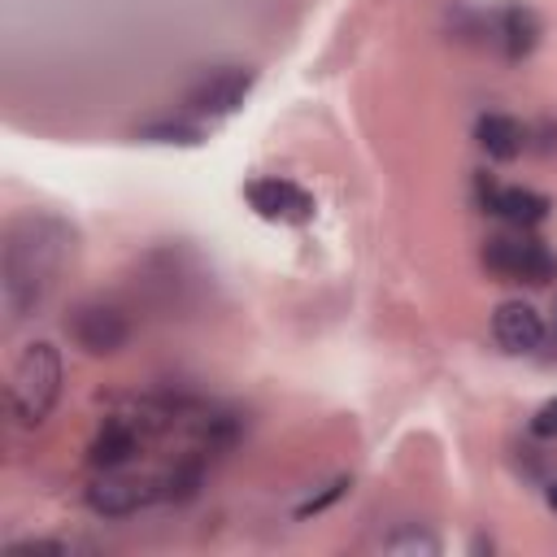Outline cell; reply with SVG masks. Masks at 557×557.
<instances>
[{"mask_svg": "<svg viewBox=\"0 0 557 557\" xmlns=\"http://www.w3.org/2000/svg\"><path fill=\"white\" fill-rule=\"evenodd\" d=\"M70 226L61 218L48 213H26L22 222H13L9 239H4V309L9 318H26L35 305H44V296L52 292L65 257H70Z\"/></svg>", "mask_w": 557, "mask_h": 557, "instance_id": "1", "label": "cell"}, {"mask_svg": "<svg viewBox=\"0 0 557 557\" xmlns=\"http://www.w3.org/2000/svg\"><path fill=\"white\" fill-rule=\"evenodd\" d=\"M61 396V352L48 339H35L22 348L13 379H9V405L22 426H39Z\"/></svg>", "mask_w": 557, "mask_h": 557, "instance_id": "2", "label": "cell"}, {"mask_svg": "<svg viewBox=\"0 0 557 557\" xmlns=\"http://www.w3.org/2000/svg\"><path fill=\"white\" fill-rule=\"evenodd\" d=\"M483 265L509 283H548L557 274V257L531 235H492L483 244Z\"/></svg>", "mask_w": 557, "mask_h": 557, "instance_id": "3", "label": "cell"}, {"mask_svg": "<svg viewBox=\"0 0 557 557\" xmlns=\"http://www.w3.org/2000/svg\"><path fill=\"white\" fill-rule=\"evenodd\" d=\"M252 83H257V74L248 65H222V70H209L200 83H191L183 104H187L191 117H226L244 104Z\"/></svg>", "mask_w": 557, "mask_h": 557, "instance_id": "4", "label": "cell"}, {"mask_svg": "<svg viewBox=\"0 0 557 557\" xmlns=\"http://www.w3.org/2000/svg\"><path fill=\"white\" fill-rule=\"evenodd\" d=\"M65 331H70V339H74L83 352H91V357H109V352H117V348L131 339L126 313H122L117 305H104V300L78 305V309L70 313Z\"/></svg>", "mask_w": 557, "mask_h": 557, "instance_id": "5", "label": "cell"}, {"mask_svg": "<svg viewBox=\"0 0 557 557\" xmlns=\"http://www.w3.org/2000/svg\"><path fill=\"white\" fill-rule=\"evenodd\" d=\"M244 196H248V205H252L257 218H265V222H283V226H300V222H309L313 209H318L313 196H309L300 183L278 178V174L252 178V183L244 187Z\"/></svg>", "mask_w": 557, "mask_h": 557, "instance_id": "6", "label": "cell"}, {"mask_svg": "<svg viewBox=\"0 0 557 557\" xmlns=\"http://www.w3.org/2000/svg\"><path fill=\"white\" fill-rule=\"evenodd\" d=\"M148 500H161V479H126L117 470H104L87 487V505L104 518H126V513L144 509Z\"/></svg>", "mask_w": 557, "mask_h": 557, "instance_id": "7", "label": "cell"}, {"mask_svg": "<svg viewBox=\"0 0 557 557\" xmlns=\"http://www.w3.org/2000/svg\"><path fill=\"white\" fill-rule=\"evenodd\" d=\"M474 187H479L483 209H487V213H496V218H505V222H509V226H518V231L540 226V222L548 218V209H553V200H548V196H540V191H531V187H500V183H492L487 174H479V178H474Z\"/></svg>", "mask_w": 557, "mask_h": 557, "instance_id": "8", "label": "cell"}, {"mask_svg": "<svg viewBox=\"0 0 557 557\" xmlns=\"http://www.w3.org/2000/svg\"><path fill=\"white\" fill-rule=\"evenodd\" d=\"M492 335L505 352H535L548 331H544V318L527 300H505L492 313Z\"/></svg>", "mask_w": 557, "mask_h": 557, "instance_id": "9", "label": "cell"}, {"mask_svg": "<svg viewBox=\"0 0 557 557\" xmlns=\"http://www.w3.org/2000/svg\"><path fill=\"white\" fill-rule=\"evenodd\" d=\"M135 453H139V431H135L126 418H109V422L96 431V440H91V448H87V461H91L96 470H122Z\"/></svg>", "mask_w": 557, "mask_h": 557, "instance_id": "10", "label": "cell"}, {"mask_svg": "<svg viewBox=\"0 0 557 557\" xmlns=\"http://www.w3.org/2000/svg\"><path fill=\"white\" fill-rule=\"evenodd\" d=\"M496 39H500V48H505L509 61L531 57L535 44H540V17H535V9H527V4H505L500 17H496Z\"/></svg>", "mask_w": 557, "mask_h": 557, "instance_id": "11", "label": "cell"}, {"mask_svg": "<svg viewBox=\"0 0 557 557\" xmlns=\"http://www.w3.org/2000/svg\"><path fill=\"white\" fill-rule=\"evenodd\" d=\"M474 139H479V148H483L487 157L513 161V157L527 148V126H522L518 117H509V113H483V117L474 122Z\"/></svg>", "mask_w": 557, "mask_h": 557, "instance_id": "12", "label": "cell"}, {"mask_svg": "<svg viewBox=\"0 0 557 557\" xmlns=\"http://www.w3.org/2000/svg\"><path fill=\"white\" fill-rule=\"evenodd\" d=\"M139 135L152 139V144H200V139H205L200 122H152V126H144Z\"/></svg>", "mask_w": 557, "mask_h": 557, "instance_id": "13", "label": "cell"}, {"mask_svg": "<svg viewBox=\"0 0 557 557\" xmlns=\"http://www.w3.org/2000/svg\"><path fill=\"white\" fill-rule=\"evenodd\" d=\"M387 553H440V544L422 531H405V535H392L387 540Z\"/></svg>", "mask_w": 557, "mask_h": 557, "instance_id": "14", "label": "cell"}, {"mask_svg": "<svg viewBox=\"0 0 557 557\" xmlns=\"http://www.w3.org/2000/svg\"><path fill=\"white\" fill-rule=\"evenodd\" d=\"M531 431H535L540 440H557V396H553V400H544V405L535 409Z\"/></svg>", "mask_w": 557, "mask_h": 557, "instance_id": "15", "label": "cell"}, {"mask_svg": "<svg viewBox=\"0 0 557 557\" xmlns=\"http://www.w3.org/2000/svg\"><path fill=\"white\" fill-rule=\"evenodd\" d=\"M344 487H348V479H335V483H331V487H326L322 496H309V500H305V505H300L296 513H300V518H309V513H318V509H326V505H331L335 496H344Z\"/></svg>", "mask_w": 557, "mask_h": 557, "instance_id": "16", "label": "cell"}, {"mask_svg": "<svg viewBox=\"0 0 557 557\" xmlns=\"http://www.w3.org/2000/svg\"><path fill=\"white\" fill-rule=\"evenodd\" d=\"M548 505H553V509H557V483H553V487H548Z\"/></svg>", "mask_w": 557, "mask_h": 557, "instance_id": "17", "label": "cell"}, {"mask_svg": "<svg viewBox=\"0 0 557 557\" xmlns=\"http://www.w3.org/2000/svg\"><path fill=\"white\" fill-rule=\"evenodd\" d=\"M553 335H557V309H553Z\"/></svg>", "mask_w": 557, "mask_h": 557, "instance_id": "18", "label": "cell"}]
</instances>
